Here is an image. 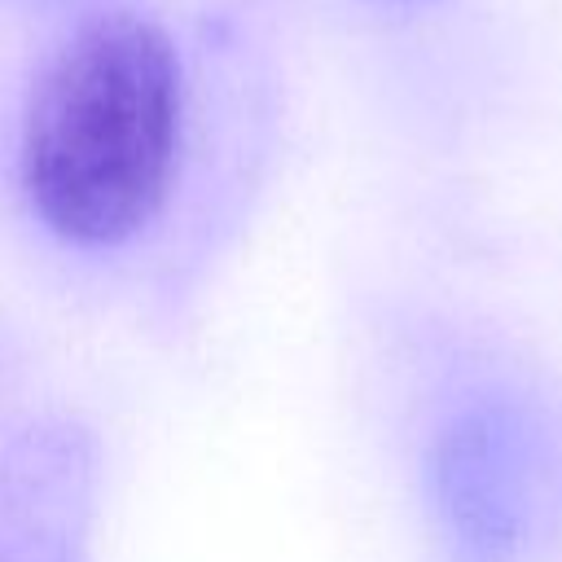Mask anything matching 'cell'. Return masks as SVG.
<instances>
[{"mask_svg": "<svg viewBox=\"0 0 562 562\" xmlns=\"http://www.w3.org/2000/svg\"><path fill=\"white\" fill-rule=\"evenodd\" d=\"M180 61L140 13L83 22L40 70L18 140V184L61 246L114 250L167 206L180 158Z\"/></svg>", "mask_w": 562, "mask_h": 562, "instance_id": "cell-1", "label": "cell"}, {"mask_svg": "<svg viewBox=\"0 0 562 562\" xmlns=\"http://www.w3.org/2000/svg\"><path fill=\"white\" fill-rule=\"evenodd\" d=\"M540 426L509 395L457 404L426 448V496L443 562H518L540 509Z\"/></svg>", "mask_w": 562, "mask_h": 562, "instance_id": "cell-2", "label": "cell"}, {"mask_svg": "<svg viewBox=\"0 0 562 562\" xmlns=\"http://www.w3.org/2000/svg\"><path fill=\"white\" fill-rule=\"evenodd\" d=\"M97 465L79 422H31L0 452V562H92Z\"/></svg>", "mask_w": 562, "mask_h": 562, "instance_id": "cell-3", "label": "cell"}]
</instances>
